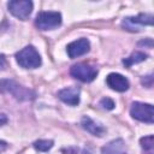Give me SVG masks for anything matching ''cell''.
<instances>
[{
	"label": "cell",
	"instance_id": "30bf717a",
	"mask_svg": "<svg viewBox=\"0 0 154 154\" xmlns=\"http://www.w3.org/2000/svg\"><path fill=\"white\" fill-rule=\"evenodd\" d=\"M58 97L70 105V106H77L79 103V88L77 87H67L58 91Z\"/></svg>",
	"mask_w": 154,
	"mask_h": 154
},
{
	"label": "cell",
	"instance_id": "277c9868",
	"mask_svg": "<svg viewBox=\"0 0 154 154\" xmlns=\"http://www.w3.org/2000/svg\"><path fill=\"white\" fill-rule=\"evenodd\" d=\"M61 24V14L55 11H42L35 18V25L40 30H53Z\"/></svg>",
	"mask_w": 154,
	"mask_h": 154
},
{
	"label": "cell",
	"instance_id": "e0dca14e",
	"mask_svg": "<svg viewBox=\"0 0 154 154\" xmlns=\"http://www.w3.org/2000/svg\"><path fill=\"white\" fill-rule=\"evenodd\" d=\"M100 106L102 108H105V109L111 111V109L114 108V101L112 99H109V97H102L100 100Z\"/></svg>",
	"mask_w": 154,
	"mask_h": 154
},
{
	"label": "cell",
	"instance_id": "7c38bea8",
	"mask_svg": "<svg viewBox=\"0 0 154 154\" xmlns=\"http://www.w3.org/2000/svg\"><path fill=\"white\" fill-rule=\"evenodd\" d=\"M101 154H126V146L122 138H116L102 147Z\"/></svg>",
	"mask_w": 154,
	"mask_h": 154
},
{
	"label": "cell",
	"instance_id": "2e32d148",
	"mask_svg": "<svg viewBox=\"0 0 154 154\" xmlns=\"http://www.w3.org/2000/svg\"><path fill=\"white\" fill-rule=\"evenodd\" d=\"M141 84L143 87H147V88L153 87L154 85V71L148 73V75H146V76H143L141 78Z\"/></svg>",
	"mask_w": 154,
	"mask_h": 154
},
{
	"label": "cell",
	"instance_id": "ba28073f",
	"mask_svg": "<svg viewBox=\"0 0 154 154\" xmlns=\"http://www.w3.org/2000/svg\"><path fill=\"white\" fill-rule=\"evenodd\" d=\"M90 49V42L88 38H78L76 41H72L71 43H69L66 46V52H67V55L71 58V59H75L77 57H81L85 53H88Z\"/></svg>",
	"mask_w": 154,
	"mask_h": 154
},
{
	"label": "cell",
	"instance_id": "4fadbf2b",
	"mask_svg": "<svg viewBox=\"0 0 154 154\" xmlns=\"http://www.w3.org/2000/svg\"><path fill=\"white\" fill-rule=\"evenodd\" d=\"M146 59H147V54L143 53V52L137 51V52L131 53L128 58L123 59V64L125 65V67H130V66H132V65H135V64H138V63L144 61Z\"/></svg>",
	"mask_w": 154,
	"mask_h": 154
},
{
	"label": "cell",
	"instance_id": "3957f363",
	"mask_svg": "<svg viewBox=\"0 0 154 154\" xmlns=\"http://www.w3.org/2000/svg\"><path fill=\"white\" fill-rule=\"evenodd\" d=\"M130 116L138 122L154 124V105L135 101L130 107Z\"/></svg>",
	"mask_w": 154,
	"mask_h": 154
},
{
	"label": "cell",
	"instance_id": "ac0fdd59",
	"mask_svg": "<svg viewBox=\"0 0 154 154\" xmlns=\"http://www.w3.org/2000/svg\"><path fill=\"white\" fill-rule=\"evenodd\" d=\"M138 46H144V47H154V41L152 38H144L138 42Z\"/></svg>",
	"mask_w": 154,
	"mask_h": 154
},
{
	"label": "cell",
	"instance_id": "9a60e30c",
	"mask_svg": "<svg viewBox=\"0 0 154 154\" xmlns=\"http://www.w3.org/2000/svg\"><path fill=\"white\" fill-rule=\"evenodd\" d=\"M53 144H54V142L52 140H38V141L34 142V147L38 152H48L53 147Z\"/></svg>",
	"mask_w": 154,
	"mask_h": 154
},
{
	"label": "cell",
	"instance_id": "6da1fadb",
	"mask_svg": "<svg viewBox=\"0 0 154 154\" xmlns=\"http://www.w3.org/2000/svg\"><path fill=\"white\" fill-rule=\"evenodd\" d=\"M16 61L24 69H36L41 65V55L34 46H26L16 53Z\"/></svg>",
	"mask_w": 154,
	"mask_h": 154
},
{
	"label": "cell",
	"instance_id": "d6986e66",
	"mask_svg": "<svg viewBox=\"0 0 154 154\" xmlns=\"http://www.w3.org/2000/svg\"><path fill=\"white\" fill-rule=\"evenodd\" d=\"M0 117H1V125H5V123H6V116L2 113Z\"/></svg>",
	"mask_w": 154,
	"mask_h": 154
},
{
	"label": "cell",
	"instance_id": "9c48e42d",
	"mask_svg": "<svg viewBox=\"0 0 154 154\" xmlns=\"http://www.w3.org/2000/svg\"><path fill=\"white\" fill-rule=\"evenodd\" d=\"M106 83L112 90H116V91H119V93L126 91L130 87V83H129L128 78L124 77L123 75L116 73V72H112L106 77Z\"/></svg>",
	"mask_w": 154,
	"mask_h": 154
},
{
	"label": "cell",
	"instance_id": "52a82bcc",
	"mask_svg": "<svg viewBox=\"0 0 154 154\" xmlns=\"http://www.w3.org/2000/svg\"><path fill=\"white\" fill-rule=\"evenodd\" d=\"M7 7L12 16L25 20L32 11V2L30 0H12L7 4Z\"/></svg>",
	"mask_w": 154,
	"mask_h": 154
},
{
	"label": "cell",
	"instance_id": "5b68a950",
	"mask_svg": "<svg viewBox=\"0 0 154 154\" xmlns=\"http://www.w3.org/2000/svg\"><path fill=\"white\" fill-rule=\"evenodd\" d=\"M70 75L81 82L89 83L93 82L96 76H97V69L94 67L93 65H89L87 63H77L71 66L70 69Z\"/></svg>",
	"mask_w": 154,
	"mask_h": 154
},
{
	"label": "cell",
	"instance_id": "5bb4252c",
	"mask_svg": "<svg viewBox=\"0 0 154 154\" xmlns=\"http://www.w3.org/2000/svg\"><path fill=\"white\" fill-rule=\"evenodd\" d=\"M140 144L146 154H154V135L142 137L140 140Z\"/></svg>",
	"mask_w": 154,
	"mask_h": 154
},
{
	"label": "cell",
	"instance_id": "7a4b0ae2",
	"mask_svg": "<svg viewBox=\"0 0 154 154\" xmlns=\"http://www.w3.org/2000/svg\"><path fill=\"white\" fill-rule=\"evenodd\" d=\"M1 90L2 93H8L13 97L19 101H29L35 99V93L11 79H2L1 81Z\"/></svg>",
	"mask_w": 154,
	"mask_h": 154
},
{
	"label": "cell",
	"instance_id": "8fae6325",
	"mask_svg": "<svg viewBox=\"0 0 154 154\" xmlns=\"http://www.w3.org/2000/svg\"><path fill=\"white\" fill-rule=\"evenodd\" d=\"M81 125L82 128L88 131L89 134H91L93 136H97V137H102L106 134V128L102 126L100 123H96L95 120H93L90 117L84 116L81 119Z\"/></svg>",
	"mask_w": 154,
	"mask_h": 154
},
{
	"label": "cell",
	"instance_id": "ffe728a7",
	"mask_svg": "<svg viewBox=\"0 0 154 154\" xmlns=\"http://www.w3.org/2000/svg\"><path fill=\"white\" fill-rule=\"evenodd\" d=\"M5 147H6V143H5V141H1V149L4 150V149H5Z\"/></svg>",
	"mask_w": 154,
	"mask_h": 154
},
{
	"label": "cell",
	"instance_id": "8992f818",
	"mask_svg": "<svg viewBox=\"0 0 154 154\" xmlns=\"http://www.w3.org/2000/svg\"><path fill=\"white\" fill-rule=\"evenodd\" d=\"M142 25H154V16L149 13H140L135 17H126L122 22V26L129 31H140Z\"/></svg>",
	"mask_w": 154,
	"mask_h": 154
}]
</instances>
